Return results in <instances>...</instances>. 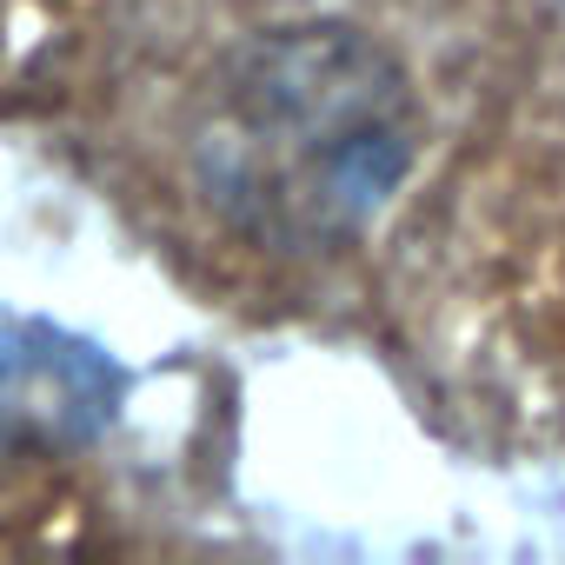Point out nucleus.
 Instances as JSON below:
<instances>
[{
  "label": "nucleus",
  "mask_w": 565,
  "mask_h": 565,
  "mask_svg": "<svg viewBox=\"0 0 565 565\" xmlns=\"http://www.w3.org/2000/svg\"><path fill=\"white\" fill-rule=\"evenodd\" d=\"M413 160L399 61L347 28L253 34L206 94L193 134L200 193L259 246L347 239Z\"/></svg>",
  "instance_id": "f257e3e1"
}]
</instances>
